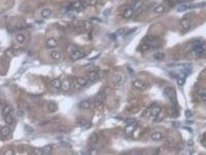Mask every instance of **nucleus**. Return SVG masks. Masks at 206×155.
<instances>
[{
	"label": "nucleus",
	"instance_id": "nucleus-1",
	"mask_svg": "<svg viewBox=\"0 0 206 155\" xmlns=\"http://www.w3.org/2000/svg\"><path fill=\"white\" fill-rule=\"evenodd\" d=\"M160 46V40L158 38L153 36H148L143 38L139 47V50L140 51H146L157 49Z\"/></svg>",
	"mask_w": 206,
	"mask_h": 155
},
{
	"label": "nucleus",
	"instance_id": "nucleus-2",
	"mask_svg": "<svg viewBox=\"0 0 206 155\" xmlns=\"http://www.w3.org/2000/svg\"><path fill=\"white\" fill-rule=\"evenodd\" d=\"M163 94L166 98L171 103L172 108L175 110L177 107V97L174 88L171 87H166L163 91Z\"/></svg>",
	"mask_w": 206,
	"mask_h": 155
},
{
	"label": "nucleus",
	"instance_id": "nucleus-3",
	"mask_svg": "<svg viewBox=\"0 0 206 155\" xmlns=\"http://www.w3.org/2000/svg\"><path fill=\"white\" fill-rule=\"evenodd\" d=\"M205 5V3H198L194 4H183L179 6L177 10L179 12H183L189 10H192V9H195L197 8H200L204 6Z\"/></svg>",
	"mask_w": 206,
	"mask_h": 155
},
{
	"label": "nucleus",
	"instance_id": "nucleus-4",
	"mask_svg": "<svg viewBox=\"0 0 206 155\" xmlns=\"http://www.w3.org/2000/svg\"><path fill=\"white\" fill-rule=\"evenodd\" d=\"M53 150V146L51 145H47L41 148H36L34 149V152L37 155H50Z\"/></svg>",
	"mask_w": 206,
	"mask_h": 155
},
{
	"label": "nucleus",
	"instance_id": "nucleus-5",
	"mask_svg": "<svg viewBox=\"0 0 206 155\" xmlns=\"http://www.w3.org/2000/svg\"><path fill=\"white\" fill-rule=\"evenodd\" d=\"M71 50V58L73 61L78 60L86 56V53L82 51L77 50L75 48H72Z\"/></svg>",
	"mask_w": 206,
	"mask_h": 155
},
{
	"label": "nucleus",
	"instance_id": "nucleus-6",
	"mask_svg": "<svg viewBox=\"0 0 206 155\" xmlns=\"http://www.w3.org/2000/svg\"><path fill=\"white\" fill-rule=\"evenodd\" d=\"M192 50L197 55H202L205 52V48L204 46L198 41L194 43L192 47Z\"/></svg>",
	"mask_w": 206,
	"mask_h": 155
},
{
	"label": "nucleus",
	"instance_id": "nucleus-7",
	"mask_svg": "<svg viewBox=\"0 0 206 155\" xmlns=\"http://www.w3.org/2000/svg\"><path fill=\"white\" fill-rule=\"evenodd\" d=\"M133 85L136 89L141 91L146 90L148 87L147 83L140 80H136L134 81L133 83Z\"/></svg>",
	"mask_w": 206,
	"mask_h": 155
},
{
	"label": "nucleus",
	"instance_id": "nucleus-8",
	"mask_svg": "<svg viewBox=\"0 0 206 155\" xmlns=\"http://www.w3.org/2000/svg\"><path fill=\"white\" fill-rule=\"evenodd\" d=\"M134 10H135L132 7H126L122 12V16L125 19H130L133 15Z\"/></svg>",
	"mask_w": 206,
	"mask_h": 155
},
{
	"label": "nucleus",
	"instance_id": "nucleus-9",
	"mask_svg": "<svg viewBox=\"0 0 206 155\" xmlns=\"http://www.w3.org/2000/svg\"><path fill=\"white\" fill-rule=\"evenodd\" d=\"M106 94L104 92H100L95 97V101L96 103H103L106 98Z\"/></svg>",
	"mask_w": 206,
	"mask_h": 155
},
{
	"label": "nucleus",
	"instance_id": "nucleus-10",
	"mask_svg": "<svg viewBox=\"0 0 206 155\" xmlns=\"http://www.w3.org/2000/svg\"><path fill=\"white\" fill-rule=\"evenodd\" d=\"M78 125L80 127L85 128V129H89L91 126V123L86 119L82 118L78 121Z\"/></svg>",
	"mask_w": 206,
	"mask_h": 155
},
{
	"label": "nucleus",
	"instance_id": "nucleus-11",
	"mask_svg": "<svg viewBox=\"0 0 206 155\" xmlns=\"http://www.w3.org/2000/svg\"><path fill=\"white\" fill-rule=\"evenodd\" d=\"M136 130V126L133 124H127L125 128V132L127 136H131Z\"/></svg>",
	"mask_w": 206,
	"mask_h": 155
},
{
	"label": "nucleus",
	"instance_id": "nucleus-12",
	"mask_svg": "<svg viewBox=\"0 0 206 155\" xmlns=\"http://www.w3.org/2000/svg\"><path fill=\"white\" fill-rule=\"evenodd\" d=\"M76 80L77 84H78L79 86H82V87H85V86L88 85L89 83H90V82L89 81L88 79L85 78H82V77L77 78H76Z\"/></svg>",
	"mask_w": 206,
	"mask_h": 155
},
{
	"label": "nucleus",
	"instance_id": "nucleus-13",
	"mask_svg": "<svg viewBox=\"0 0 206 155\" xmlns=\"http://www.w3.org/2000/svg\"><path fill=\"white\" fill-rule=\"evenodd\" d=\"M161 112V108L160 107L156 106L152 108L151 111V115L153 117H156L159 115Z\"/></svg>",
	"mask_w": 206,
	"mask_h": 155
},
{
	"label": "nucleus",
	"instance_id": "nucleus-14",
	"mask_svg": "<svg viewBox=\"0 0 206 155\" xmlns=\"http://www.w3.org/2000/svg\"><path fill=\"white\" fill-rule=\"evenodd\" d=\"M61 84L62 82L59 79H55L50 82V85H51V86H53V87L57 89H59L61 88Z\"/></svg>",
	"mask_w": 206,
	"mask_h": 155
},
{
	"label": "nucleus",
	"instance_id": "nucleus-15",
	"mask_svg": "<svg viewBox=\"0 0 206 155\" xmlns=\"http://www.w3.org/2000/svg\"><path fill=\"white\" fill-rule=\"evenodd\" d=\"M5 121L6 123L9 125H11L13 123L14 121V116H13V110L8 114L6 116H5Z\"/></svg>",
	"mask_w": 206,
	"mask_h": 155
},
{
	"label": "nucleus",
	"instance_id": "nucleus-16",
	"mask_svg": "<svg viewBox=\"0 0 206 155\" xmlns=\"http://www.w3.org/2000/svg\"><path fill=\"white\" fill-rule=\"evenodd\" d=\"M91 102L89 100H83L82 101L79 103V107L80 109H88L90 108L91 107Z\"/></svg>",
	"mask_w": 206,
	"mask_h": 155
},
{
	"label": "nucleus",
	"instance_id": "nucleus-17",
	"mask_svg": "<svg viewBox=\"0 0 206 155\" xmlns=\"http://www.w3.org/2000/svg\"><path fill=\"white\" fill-rule=\"evenodd\" d=\"M182 27L184 29H190L191 28V22L190 20L188 19H183L181 22Z\"/></svg>",
	"mask_w": 206,
	"mask_h": 155
},
{
	"label": "nucleus",
	"instance_id": "nucleus-18",
	"mask_svg": "<svg viewBox=\"0 0 206 155\" xmlns=\"http://www.w3.org/2000/svg\"><path fill=\"white\" fill-rule=\"evenodd\" d=\"M162 138H163V136L162 135V133L159 132H155L151 135V139L155 141H160V140H161L162 139Z\"/></svg>",
	"mask_w": 206,
	"mask_h": 155
},
{
	"label": "nucleus",
	"instance_id": "nucleus-19",
	"mask_svg": "<svg viewBox=\"0 0 206 155\" xmlns=\"http://www.w3.org/2000/svg\"><path fill=\"white\" fill-rule=\"evenodd\" d=\"M71 86V83L68 80H64V81L62 82L61 87V88L62 89V90L64 91H68Z\"/></svg>",
	"mask_w": 206,
	"mask_h": 155
},
{
	"label": "nucleus",
	"instance_id": "nucleus-20",
	"mask_svg": "<svg viewBox=\"0 0 206 155\" xmlns=\"http://www.w3.org/2000/svg\"><path fill=\"white\" fill-rule=\"evenodd\" d=\"M47 108H48V110L50 112H55L57 111L58 110V106L57 104L54 102H50L48 106H47Z\"/></svg>",
	"mask_w": 206,
	"mask_h": 155
},
{
	"label": "nucleus",
	"instance_id": "nucleus-21",
	"mask_svg": "<svg viewBox=\"0 0 206 155\" xmlns=\"http://www.w3.org/2000/svg\"><path fill=\"white\" fill-rule=\"evenodd\" d=\"M47 46L50 48H55L57 45V42L56 40H55L54 38H49L47 41Z\"/></svg>",
	"mask_w": 206,
	"mask_h": 155
},
{
	"label": "nucleus",
	"instance_id": "nucleus-22",
	"mask_svg": "<svg viewBox=\"0 0 206 155\" xmlns=\"http://www.w3.org/2000/svg\"><path fill=\"white\" fill-rule=\"evenodd\" d=\"M154 58L158 61H161L165 58V53L161 52H158L156 53H155L154 55Z\"/></svg>",
	"mask_w": 206,
	"mask_h": 155
},
{
	"label": "nucleus",
	"instance_id": "nucleus-23",
	"mask_svg": "<svg viewBox=\"0 0 206 155\" xmlns=\"http://www.w3.org/2000/svg\"><path fill=\"white\" fill-rule=\"evenodd\" d=\"M12 110H13V108L10 105H8L5 106L2 110V115L5 117L8 114H9Z\"/></svg>",
	"mask_w": 206,
	"mask_h": 155
},
{
	"label": "nucleus",
	"instance_id": "nucleus-24",
	"mask_svg": "<svg viewBox=\"0 0 206 155\" xmlns=\"http://www.w3.org/2000/svg\"><path fill=\"white\" fill-rule=\"evenodd\" d=\"M165 10V7L164 6V5L162 4H160V5H158L157 7L155 8L154 11L155 13L160 14V13H162Z\"/></svg>",
	"mask_w": 206,
	"mask_h": 155
},
{
	"label": "nucleus",
	"instance_id": "nucleus-25",
	"mask_svg": "<svg viewBox=\"0 0 206 155\" xmlns=\"http://www.w3.org/2000/svg\"><path fill=\"white\" fill-rule=\"evenodd\" d=\"M10 132V129L8 126H5L1 130V133L3 136H7L9 135Z\"/></svg>",
	"mask_w": 206,
	"mask_h": 155
},
{
	"label": "nucleus",
	"instance_id": "nucleus-26",
	"mask_svg": "<svg viewBox=\"0 0 206 155\" xmlns=\"http://www.w3.org/2000/svg\"><path fill=\"white\" fill-rule=\"evenodd\" d=\"M198 93L200 96L204 100L206 99V89L204 87H201L199 88L198 91Z\"/></svg>",
	"mask_w": 206,
	"mask_h": 155
},
{
	"label": "nucleus",
	"instance_id": "nucleus-27",
	"mask_svg": "<svg viewBox=\"0 0 206 155\" xmlns=\"http://www.w3.org/2000/svg\"><path fill=\"white\" fill-rule=\"evenodd\" d=\"M189 1V0H165V1L168 3L172 5H174L177 3H182L188 2Z\"/></svg>",
	"mask_w": 206,
	"mask_h": 155
},
{
	"label": "nucleus",
	"instance_id": "nucleus-28",
	"mask_svg": "<svg viewBox=\"0 0 206 155\" xmlns=\"http://www.w3.org/2000/svg\"><path fill=\"white\" fill-rule=\"evenodd\" d=\"M50 55H51V57L53 59H55V60H58L61 57L60 53L58 51H53L51 53Z\"/></svg>",
	"mask_w": 206,
	"mask_h": 155
},
{
	"label": "nucleus",
	"instance_id": "nucleus-29",
	"mask_svg": "<svg viewBox=\"0 0 206 155\" xmlns=\"http://www.w3.org/2000/svg\"><path fill=\"white\" fill-rule=\"evenodd\" d=\"M125 33H126V30H125V29L122 28V29H119L114 34L115 37L121 36H123V35H124L125 34Z\"/></svg>",
	"mask_w": 206,
	"mask_h": 155
},
{
	"label": "nucleus",
	"instance_id": "nucleus-30",
	"mask_svg": "<svg viewBox=\"0 0 206 155\" xmlns=\"http://www.w3.org/2000/svg\"><path fill=\"white\" fill-rule=\"evenodd\" d=\"M177 84L180 86H183L186 82V77H179L177 78Z\"/></svg>",
	"mask_w": 206,
	"mask_h": 155
},
{
	"label": "nucleus",
	"instance_id": "nucleus-31",
	"mask_svg": "<svg viewBox=\"0 0 206 155\" xmlns=\"http://www.w3.org/2000/svg\"><path fill=\"white\" fill-rule=\"evenodd\" d=\"M51 14V11L49 9H45L42 10L41 13V16L44 18L49 17Z\"/></svg>",
	"mask_w": 206,
	"mask_h": 155
},
{
	"label": "nucleus",
	"instance_id": "nucleus-32",
	"mask_svg": "<svg viewBox=\"0 0 206 155\" xmlns=\"http://www.w3.org/2000/svg\"><path fill=\"white\" fill-rule=\"evenodd\" d=\"M122 77L120 75H115L112 78V81L114 84H117V83H120Z\"/></svg>",
	"mask_w": 206,
	"mask_h": 155
},
{
	"label": "nucleus",
	"instance_id": "nucleus-33",
	"mask_svg": "<svg viewBox=\"0 0 206 155\" xmlns=\"http://www.w3.org/2000/svg\"><path fill=\"white\" fill-rule=\"evenodd\" d=\"M25 38L24 35H23L22 34H21L18 35L17 37V41H18V43H19L20 44L23 43L24 41H25Z\"/></svg>",
	"mask_w": 206,
	"mask_h": 155
},
{
	"label": "nucleus",
	"instance_id": "nucleus-34",
	"mask_svg": "<svg viewBox=\"0 0 206 155\" xmlns=\"http://www.w3.org/2000/svg\"><path fill=\"white\" fill-rule=\"evenodd\" d=\"M25 130L26 132L28 133H32L34 131V129L32 126L29 125H25Z\"/></svg>",
	"mask_w": 206,
	"mask_h": 155
},
{
	"label": "nucleus",
	"instance_id": "nucleus-35",
	"mask_svg": "<svg viewBox=\"0 0 206 155\" xmlns=\"http://www.w3.org/2000/svg\"><path fill=\"white\" fill-rule=\"evenodd\" d=\"M185 115H186V116L187 118H191L193 114L192 112H191L190 110L187 109L186 110V111H185Z\"/></svg>",
	"mask_w": 206,
	"mask_h": 155
},
{
	"label": "nucleus",
	"instance_id": "nucleus-36",
	"mask_svg": "<svg viewBox=\"0 0 206 155\" xmlns=\"http://www.w3.org/2000/svg\"><path fill=\"white\" fill-rule=\"evenodd\" d=\"M97 140H98L97 136L96 134H94V135H93V136H91V141L92 143H97Z\"/></svg>",
	"mask_w": 206,
	"mask_h": 155
},
{
	"label": "nucleus",
	"instance_id": "nucleus-37",
	"mask_svg": "<svg viewBox=\"0 0 206 155\" xmlns=\"http://www.w3.org/2000/svg\"><path fill=\"white\" fill-rule=\"evenodd\" d=\"M58 129L59 131L61 132H63V133L66 132H67V127H65V126H59L58 127Z\"/></svg>",
	"mask_w": 206,
	"mask_h": 155
},
{
	"label": "nucleus",
	"instance_id": "nucleus-38",
	"mask_svg": "<svg viewBox=\"0 0 206 155\" xmlns=\"http://www.w3.org/2000/svg\"><path fill=\"white\" fill-rule=\"evenodd\" d=\"M126 121L128 124H133L135 123L136 120L133 118H128V120H127Z\"/></svg>",
	"mask_w": 206,
	"mask_h": 155
},
{
	"label": "nucleus",
	"instance_id": "nucleus-39",
	"mask_svg": "<svg viewBox=\"0 0 206 155\" xmlns=\"http://www.w3.org/2000/svg\"><path fill=\"white\" fill-rule=\"evenodd\" d=\"M24 114V112L22 110H18L17 112V115L18 116H20V117H21V116H23Z\"/></svg>",
	"mask_w": 206,
	"mask_h": 155
},
{
	"label": "nucleus",
	"instance_id": "nucleus-40",
	"mask_svg": "<svg viewBox=\"0 0 206 155\" xmlns=\"http://www.w3.org/2000/svg\"><path fill=\"white\" fill-rule=\"evenodd\" d=\"M0 103H1V100H0Z\"/></svg>",
	"mask_w": 206,
	"mask_h": 155
}]
</instances>
